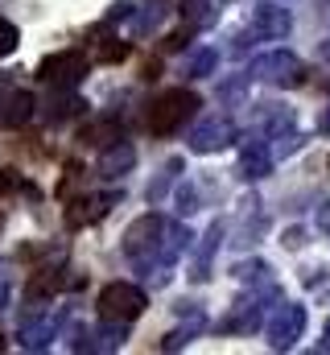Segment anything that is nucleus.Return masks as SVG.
Here are the masks:
<instances>
[{"label": "nucleus", "mask_w": 330, "mask_h": 355, "mask_svg": "<svg viewBox=\"0 0 330 355\" xmlns=\"http://www.w3.org/2000/svg\"><path fill=\"white\" fill-rule=\"evenodd\" d=\"M277 145H272V157H289V153H297L302 149V137L289 128V132H281V137H272Z\"/></svg>", "instance_id": "27"}, {"label": "nucleus", "mask_w": 330, "mask_h": 355, "mask_svg": "<svg viewBox=\"0 0 330 355\" xmlns=\"http://www.w3.org/2000/svg\"><path fill=\"white\" fill-rule=\"evenodd\" d=\"M236 141V124L227 116H211L190 132V153H219Z\"/></svg>", "instance_id": "10"}, {"label": "nucleus", "mask_w": 330, "mask_h": 355, "mask_svg": "<svg viewBox=\"0 0 330 355\" xmlns=\"http://www.w3.org/2000/svg\"><path fill=\"white\" fill-rule=\"evenodd\" d=\"M215 67H219V50L215 46H198L186 58V79H207V75H215Z\"/></svg>", "instance_id": "21"}, {"label": "nucleus", "mask_w": 330, "mask_h": 355, "mask_svg": "<svg viewBox=\"0 0 330 355\" xmlns=\"http://www.w3.org/2000/svg\"><path fill=\"white\" fill-rule=\"evenodd\" d=\"M132 166H137V149H132V141H112V145H103V157H99V178H103V182L124 178Z\"/></svg>", "instance_id": "13"}, {"label": "nucleus", "mask_w": 330, "mask_h": 355, "mask_svg": "<svg viewBox=\"0 0 330 355\" xmlns=\"http://www.w3.org/2000/svg\"><path fill=\"white\" fill-rule=\"evenodd\" d=\"M169 12H173V0H141V4H132V12H128V29H132V37H149V33H157L165 21H169Z\"/></svg>", "instance_id": "11"}, {"label": "nucleus", "mask_w": 330, "mask_h": 355, "mask_svg": "<svg viewBox=\"0 0 330 355\" xmlns=\"http://www.w3.org/2000/svg\"><path fill=\"white\" fill-rule=\"evenodd\" d=\"M264 335H268V347H272V352H289V347L306 335V306L281 302V306L272 310V318L264 322Z\"/></svg>", "instance_id": "6"}, {"label": "nucleus", "mask_w": 330, "mask_h": 355, "mask_svg": "<svg viewBox=\"0 0 330 355\" xmlns=\"http://www.w3.org/2000/svg\"><path fill=\"white\" fill-rule=\"evenodd\" d=\"M322 352H330V318H327V327H322V343H318Z\"/></svg>", "instance_id": "34"}, {"label": "nucleus", "mask_w": 330, "mask_h": 355, "mask_svg": "<svg viewBox=\"0 0 330 355\" xmlns=\"http://www.w3.org/2000/svg\"><path fill=\"white\" fill-rule=\"evenodd\" d=\"M149 310V293L132 281H107L99 289V318H112V322H137L141 314Z\"/></svg>", "instance_id": "4"}, {"label": "nucleus", "mask_w": 330, "mask_h": 355, "mask_svg": "<svg viewBox=\"0 0 330 355\" xmlns=\"http://www.w3.org/2000/svg\"><path fill=\"white\" fill-rule=\"evenodd\" d=\"M87 71H91V58L82 50H58V54H46L37 62V83L54 91H75L87 79Z\"/></svg>", "instance_id": "5"}, {"label": "nucleus", "mask_w": 330, "mask_h": 355, "mask_svg": "<svg viewBox=\"0 0 330 355\" xmlns=\"http://www.w3.org/2000/svg\"><path fill=\"white\" fill-rule=\"evenodd\" d=\"M177 211H182V215H190V211H198V194H194L190 186H182V190H177Z\"/></svg>", "instance_id": "28"}, {"label": "nucleus", "mask_w": 330, "mask_h": 355, "mask_svg": "<svg viewBox=\"0 0 330 355\" xmlns=\"http://www.w3.org/2000/svg\"><path fill=\"white\" fill-rule=\"evenodd\" d=\"M82 112H87V99H79L75 91H58V95L42 107V120H46V124H62V120H75Z\"/></svg>", "instance_id": "19"}, {"label": "nucleus", "mask_w": 330, "mask_h": 355, "mask_svg": "<svg viewBox=\"0 0 330 355\" xmlns=\"http://www.w3.org/2000/svg\"><path fill=\"white\" fill-rule=\"evenodd\" d=\"M8 310V281H0V314Z\"/></svg>", "instance_id": "33"}, {"label": "nucleus", "mask_w": 330, "mask_h": 355, "mask_svg": "<svg viewBox=\"0 0 330 355\" xmlns=\"http://www.w3.org/2000/svg\"><path fill=\"white\" fill-rule=\"evenodd\" d=\"M95 352H116L124 339H128V322H112V318H103V327L95 331Z\"/></svg>", "instance_id": "22"}, {"label": "nucleus", "mask_w": 330, "mask_h": 355, "mask_svg": "<svg viewBox=\"0 0 330 355\" xmlns=\"http://www.w3.org/2000/svg\"><path fill=\"white\" fill-rule=\"evenodd\" d=\"M289 29H293V17H289V8H281L277 0H260V4L252 8V33H256V37L281 42V37H289Z\"/></svg>", "instance_id": "9"}, {"label": "nucleus", "mask_w": 330, "mask_h": 355, "mask_svg": "<svg viewBox=\"0 0 330 355\" xmlns=\"http://www.w3.org/2000/svg\"><path fill=\"white\" fill-rule=\"evenodd\" d=\"M177 12L198 33V29H211L219 21V0H177Z\"/></svg>", "instance_id": "20"}, {"label": "nucleus", "mask_w": 330, "mask_h": 355, "mask_svg": "<svg viewBox=\"0 0 330 355\" xmlns=\"http://www.w3.org/2000/svg\"><path fill=\"white\" fill-rule=\"evenodd\" d=\"M4 347H8V339H4V335H0V352H4Z\"/></svg>", "instance_id": "35"}, {"label": "nucleus", "mask_w": 330, "mask_h": 355, "mask_svg": "<svg viewBox=\"0 0 330 355\" xmlns=\"http://www.w3.org/2000/svg\"><path fill=\"white\" fill-rule=\"evenodd\" d=\"M198 107H202L198 91L169 87V91H162V95L145 107V128H149L153 137H173V132H182V128L198 116Z\"/></svg>", "instance_id": "1"}, {"label": "nucleus", "mask_w": 330, "mask_h": 355, "mask_svg": "<svg viewBox=\"0 0 330 355\" xmlns=\"http://www.w3.org/2000/svg\"><path fill=\"white\" fill-rule=\"evenodd\" d=\"M327 170H330V162H327Z\"/></svg>", "instance_id": "36"}, {"label": "nucleus", "mask_w": 330, "mask_h": 355, "mask_svg": "<svg viewBox=\"0 0 330 355\" xmlns=\"http://www.w3.org/2000/svg\"><path fill=\"white\" fill-rule=\"evenodd\" d=\"M281 244H285V248H302V244H306V232H302V227H289Z\"/></svg>", "instance_id": "30"}, {"label": "nucleus", "mask_w": 330, "mask_h": 355, "mask_svg": "<svg viewBox=\"0 0 330 355\" xmlns=\"http://www.w3.org/2000/svg\"><path fill=\"white\" fill-rule=\"evenodd\" d=\"M17 343H21L25 352H46V347L54 343V318H50V314H29V318L21 322V331H17Z\"/></svg>", "instance_id": "15"}, {"label": "nucleus", "mask_w": 330, "mask_h": 355, "mask_svg": "<svg viewBox=\"0 0 330 355\" xmlns=\"http://www.w3.org/2000/svg\"><path fill=\"white\" fill-rule=\"evenodd\" d=\"M37 112V99L29 91H4L0 95V124L4 128H25Z\"/></svg>", "instance_id": "12"}, {"label": "nucleus", "mask_w": 330, "mask_h": 355, "mask_svg": "<svg viewBox=\"0 0 330 355\" xmlns=\"http://www.w3.org/2000/svg\"><path fill=\"white\" fill-rule=\"evenodd\" d=\"M318 232H322V236H330V198L318 207Z\"/></svg>", "instance_id": "31"}, {"label": "nucleus", "mask_w": 330, "mask_h": 355, "mask_svg": "<svg viewBox=\"0 0 330 355\" xmlns=\"http://www.w3.org/2000/svg\"><path fill=\"white\" fill-rule=\"evenodd\" d=\"M223 232H227V227H223V223L215 219V223L207 227V236H202V240L194 244V265H190V281H207V277H211V257L219 252V240H223Z\"/></svg>", "instance_id": "17"}, {"label": "nucleus", "mask_w": 330, "mask_h": 355, "mask_svg": "<svg viewBox=\"0 0 330 355\" xmlns=\"http://www.w3.org/2000/svg\"><path fill=\"white\" fill-rule=\"evenodd\" d=\"M272 145L260 137V132H252V137H244L240 141V178L244 182H260V178L272 174Z\"/></svg>", "instance_id": "8"}, {"label": "nucleus", "mask_w": 330, "mask_h": 355, "mask_svg": "<svg viewBox=\"0 0 330 355\" xmlns=\"http://www.w3.org/2000/svg\"><path fill=\"white\" fill-rule=\"evenodd\" d=\"M248 79L268 83V87H302L306 67H302V58L293 50H268V54H256L248 62Z\"/></svg>", "instance_id": "3"}, {"label": "nucleus", "mask_w": 330, "mask_h": 355, "mask_svg": "<svg viewBox=\"0 0 330 355\" xmlns=\"http://www.w3.org/2000/svg\"><path fill=\"white\" fill-rule=\"evenodd\" d=\"M318 132H327V137H330V103L318 112Z\"/></svg>", "instance_id": "32"}, {"label": "nucleus", "mask_w": 330, "mask_h": 355, "mask_svg": "<svg viewBox=\"0 0 330 355\" xmlns=\"http://www.w3.org/2000/svg\"><path fill=\"white\" fill-rule=\"evenodd\" d=\"M194 248V232L186 227V223H169L162 236V248H157V265H169L173 268V261H182L186 252ZM153 265V268H157Z\"/></svg>", "instance_id": "16"}, {"label": "nucleus", "mask_w": 330, "mask_h": 355, "mask_svg": "<svg viewBox=\"0 0 330 355\" xmlns=\"http://www.w3.org/2000/svg\"><path fill=\"white\" fill-rule=\"evenodd\" d=\"M112 141H120V132H116L112 120H99V124L82 128V145H112Z\"/></svg>", "instance_id": "24"}, {"label": "nucleus", "mask_w": 330, "mask_h": 355, "mask_svg": "<svg viewBox=\"0 0 330 355\" xmlns=\"http://www.w3.org/2000/svg\"><path fill=\"white\" fill-rule=\"evenodd\" d=\"M17 186H21V174L17 170H0V194L4 190H17Z\"/></svg>", "instance_id": "29"}, {"label": "nucleus", "mask_w": 330, "mask_h": 355, "mask_svg": "<svg viewBox=\"0 0 330 355\" xmlns=\"http://www.w3.org/2000/svg\"><path fill=\"white\" fill-rule=\"evenodd\" d=\"M182 170H186V162H182V157H169V162L162 166V178L149 186V198H162L165 186H169V182H177V174H182Z\"/></svg>", "instance_id": "25"}, {"label": "nucleus", "mask_w": 330, "mask_h": 355, "mask_svg": "<svg viewBox=\"0 0 330 355\" xmlns=\"http://www.w3.org/2000/svg\"><path fill=\"white\" fill-rule=\"evenodd\" d=\"M165 227H169V219L157 215V211H149V215H141L137 223H128V232H124V257H128V261H137V268L153 272Z\"/></svg>", "instance_id": "2"}, {"label": "nucleus", "mask_w": 330, "mask_h": 355, "mask_svg": "<svg viewBox=\"0 0 330 355\" xmlns=\"http://www.w3.org/2000/svg\"><path fill=\"white\" fill-rule=\"evenodd\" d=\"M177 314L186 318V327H177V331H169V335H165L162 352H177V347H186L194 335H202V331H207V314H202L194 302H182V306H177Z\"/></svg>", "instance_id": "14"}, {"label": "nucleus", "mask_w": 330, "mask_h": 355, "mask_svg": "<svg viewBox=\"0 0 330 355\" xmlns=\"http://www.w3.org/2000/svg\"><path fill=\"white\" fill-rule=\"evenodd\" d=\"M17 46H21V29H17L8 17H0V58H8Z\"/></svg>", "instance_id": "26"}, {"label": "nucleus", "mask_w": 330, "mask_h": 355, "mask_svg": "<svg viewBox=\"0 0 330 355\" xmlns=\"http://www.w3.org/2000/svg\"><path fill=\"white\" fill-rule=\"evenodd\" d=\"M260 128H264V137H281V132H289V128H293V112H289V107H281V103H272V112H264Z\"/></svg>", "instance_id": "23"}, {"label": "nucleus", "mask_w": 330, "mask_h": 355, "mask_svg": "<svg viewBox=\"0 0 330 355\" xmlns=\"http://www.w3.org/2000/svg\"><path fill=\"white\" fill-rule=\"evenodd\" d=\"M124 198V190H107V194H87V198H75L67 207V227H87V223H99L103 215L116 211V202Z\"/></svg>", "instance_id": "7"}, {"label": "nucleus", "mask_w": 330, "mask_h": 355, "mask_svg": "<svg viewBox=\"0 0 330 355\" xmlns=\"http://www.w3.org/2000/svg\"><path fill=\"white\" fill-rule=\"evenodd\" d=\"M260 310H264V306H260V297L252 293L244 302H236V310L219 322V331H223V335H236V331L248 335V331H256V327H260Z\"/></svg>", "instance_id": "18"}]
</instances>
